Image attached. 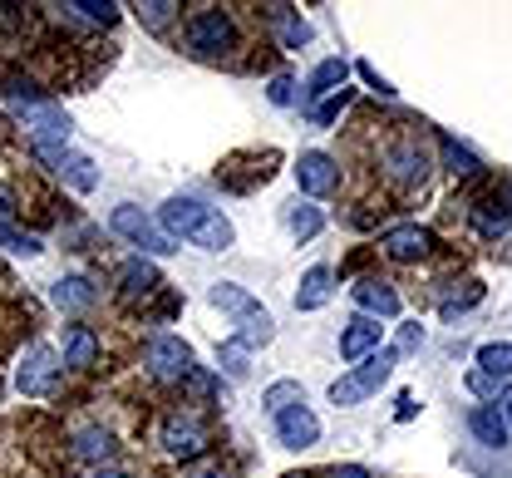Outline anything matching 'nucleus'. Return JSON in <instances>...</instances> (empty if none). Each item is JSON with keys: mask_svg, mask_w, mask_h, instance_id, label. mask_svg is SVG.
I'll return each mask as SVG.
<instances>
[{"mask_svg": "<svg viewBox=\"0 0 512 478\" xmlns=\"http://www.w3.org/2000/svg\"><path fill=\"white\" fill-rule=\"evenodd\" d=\"M35 35V10L25 5H0V55H20Z\"/></svg>", "mask_w": 512, "mask_h": 478, "instance_id": "18", "label": "nucleus"}, {"mask_svg": "<svg viewBox=\"0 0 512 478\" xmlns=\"http://www.w3.org/2000/svg\"><path fill=\"white\" fill-rule=\"evenodd\" d=\"M10 217H20V207H15V198H10V193L0 188V222L10 227Z\"/></svg>", "mask_w": 512, "mask_h": 478, "instance_id": "42", "label": "nucleus"}, {"mask_svg": "<svg viewBox=\"0 0 512 478\" xmlns=\"http://www.w3.org/2000/svg\"><path fill=\"white\" fill-rule=\"evenodd\" d=\"M325 478H370V469H360V464H340V469H330Z\"/></svg>", "mask_w": 512, "mask_h": 478, "instance_id": "43", "label": "nucleus"}, {"mask_svg": "<svg viewBox=\"0 0 512 478\" xmlns=\"http://www.w3.org/2000/svg\"><path fill=\"white\" fill-rule=\"evenodd\" d=\"M15 119H20V129L35 138L40 148H60L64 138H69V114H64L55 99H35V104H15Z\"/></svg>", "mask_w": 512, "mask_h": 478, "instance_id": "8", "label": "nucleus"}, {"mask_svg": "<svg viewBox=\"0 0 512 478\" xmlns=\"http://www.w3.org/2000/svg\"><path fill=\"white\" fill-rule=\"evenodd\" d=\"M109 227L119 232V237H128L133 247H143V252H153V257H168V252H178V242L143 212V207H133V203H124V207H114V217H109Z\"/></svg>", "mask_w": 512, "mask_h": 478, "instance_id": "6", "label": "nucleus"}, {"mask_svg": "<svg viewBox=\"0 0 512 478\" xmlns=\"http://www.w3.org/2000/svg\"><path fill=\"white\" fill-rule=\"evenodd\" d=\"M508 419H512V395H508Z\"/></svg>", "mask_w": 512, "mask_h": 478, "instance_id": "46", "label": "nucleus"}, {"mask_svg": "<svg viewBox=\"0 0 512 478\" xmlns=\"http://www.w3.org/2000/svg\"><path fill=\"white\" fill-rule=\"evenodd\" d=\"M380 336H384V326L375 316H355V321L340 331V360H350V365L370 360V355L380 350Z\"/></svg>", "mask_w": 512, "mask_h": 478, "instance_id": "14", "label": "nucleus"}, {"mask_svg": "<svg viewBox=\"0 0 512 478\" xmlns=\"http://www.w3.org/2000/svg\"><path fill=\"white\" fill-rule=\"evenodd\" d=\"M114 454H119V444H114V434H109V429L89 424V429H79V434H74V459H79V464H109Z\"/></svg>", "mask_w": 512, "mask_h": 478, "instance_id": "20", "label": "nucleus"}, {"mask_svg": "<svg viewBox=\"0 0 512 478\" xmlns=\"http://www.w3.org/2000/svg\"><path fill=\"white\" fill-rule=\"evenodd\" d=\"M478 370H488L493 380H508V375H512V341L478 345Z\"/></svg>", "mask_w": 512, "mask_h": 478, "instance_id": "30", "label": "nucleus"}, {"mask_svg": "<svg viewBox=\"0 0 512 478\" xmlns=\"http://www.w3.org/2000/svg\"><path fill=\"white\" fill-rule=\"evenodd\" d=\"M64 365H69V370L99 365V336H94L89 326H69V331H64Z\"/></svg>", "mask_w": 512, "mask_h": 478, "instance_id": "22", "label": "nucleus"}, {"mask_svg": "<svg viewBox=\"0 0 512 478\" xmlns=\"http://www.w3.org/2000/svg\"><path fill=\"white\" fill-rule=\"evenodd\" d=\"M380 252L389 262H424L434 252V232L419 227V222H404V227H389L380 237Z\"/></svg>", "mask_w": 512, "mask_h": 478, "instance_id": "12", "label": "nucleus"}, {"mask_svg": "<svg viewBox=\"0 0 512 478\" xmlns=\"http://www.w3.org/2000/svg\"><path fill=\"white\" fill-rule=\"evenodd\" d=\"M350 296H355V306H360V316H375V321H389V316H399V291L380 281V276H360L355 286H350Z\"/></svg>", "mask_w": 512, "mask_h": 478, "instance_id": "13", "label": "nucleus"}, {"mask_svg": "<svg viewBox=\"0 0 512 478\" xmlns=\"http://www.w3.org/2000/svg\"><path fill=\"white\" fill-rule=\"evenodd\" d=\"M355 69H360V79H365L370 89H380V94H389V79H380V69L370 65V60H360V65H355Z\"/></svg>", "mask_w": 512, "mask_h": 478, "instance_id": "41", "label": "nucleus"}, {"mask_svg": "<svg viewBox=\"0 0 512 478\" xmlns=\"http://www.w3.org/2000/svg\"><path fill=\"white\" fill-rule=\"evenodd\" d=\"M345 104H350V89H340V94H330V99H320L316 109H311V119H316V124H335V119L345 114Z\"/></svg>", "mask_w": 512, "mask_h": 478, "instance_id": "37", "label": "nucleus"}, {"mask_svg": "<svg viewBox=\"0 0 512 478\" xmlns=\"http://www.w3.org/2000/svg\"><path fill=\"white\" fill-rule=\"evenodd\" d=\"M212 306H217V311H227V316H237V336H232L237 345L256 350V345L271 341V316L256 306L242 286H232V281H217V286H212Z\"/></svg>", "mask_w": 512, "mask_h": 478, "instance_id": "4", "label": "nucleus"}, {"mask_svg": "<svg viewBox=\"0 0 512 478\" xmlns=\"http://www.w3.org/2000/svg\"><path fill=\"white\" fill-rule=\"evenodd\" d=\"M468 429H473V434H478L488 449H503V444H508V419L493 410V405H483V410L468 414Z\"/></svg>", "mask_w": 512, "mask_h": 478, "instance_id": "27", "label": "nucleus"}, {"mask_svg": "<svg viewBox=\"0 0 512 478\" xmlns=\"http://www.w3.org/2000/svg\"><path fill=\"white\" fill-rule=\"evenodd\" d=\"M183 45L197 60H227L237 50V25L222 5H207V10H192L188 25H183Z\"/></svg>", "mask_w": 512, "mask_h": 478, "instance_id": "3", "label": "nucleus"}, {"mask_svg": "<svg viewBox=\"0 0 512 478\" xmlns=\"http://www.w3.org/2000/svg\"><path fill=\"white\" fill-rule=\"evenodd\" d=\"M291 89H296V84H291V79H286V74H276V79H271V89H266V94H271V104H281V109H286V104H291V99H296V94H291Z\"/></svg>", "mask_w": 512, "mask_h": 478, "instance_id": "40", "label": "nucleus"}, {"mask_svg": "<svg viewBox=\"0 0 512 478\" xmlns=\"http://www.w3.org/2000/svg\"><path fill=\"white\" fill-rule=\"evenodd\" d=\"M478 301H483V281H463V291H448L444 301H439V311H444V321H453L458 311H468Z\"/></svg>", "mask_w": 512, "mask_h": 478, "instance_id": "32", "label": "nucleus"}, {"mask_svg": "<svg viewBox=\"0 0 512 478\" xmlns=\"http://www.w3.org/2000/svg\"><path fill=\"white\" fill-rule=\"evenodd\" d=\"M296 188H301L306 198H330V193L340 188V168H335V158L320 153V148L301 153V158H296Z\"/></svg>", "mask_w": 512, "mask_h": 478, "instance_id": "11", "label": "nucleus"}, {"mask_svg": "<svg viewBox=\"0 0 512 478\" xmlns=\"http://www.w3.org/2000/svg\"><path fill=\"white\" fill-rule=\"evenodd\" d=\"M64 20H84V25H99V30H114L119 25V5L114 0H69V5H55Z\"/></svg>", "mask_w": 512, "mask_h": 478, "instance_id": "21", "label": "nucleus"}, {"mask_svg": "<svg viewBox=\"0 0 512 478\" xmlns=\"http://www.w3.org/2000/svg\"><path fill=\"white\" fill-rule=\"evenodd\" d=\"M261 405L271 414H281V410H291V405H306V390H301V380H276V385L261 395Z\"/></svg>", "mask_w": 512, "mask_h": 478, "instance_id": "31", "label": "nucleus"}, {"mask_svg": "<svg viewBox=\"0 0 512 478\" xmlns=\"http://www.w3.org/2000/svg\"><path fill=\"white\" fill-rule=\"evenodd\" d=\"M119 291H124V301H153L158 291H163V272L153 267V262H143V257H133L119 267Z\"/></svg>", "mask_w": 512, "mask_h": 478, "instance_id": "16", "label": "nucleus"}, {"mask_svg": "<svg viewBox=\"0 0 512 478\" xmlns=\"http://www.w3.org/2000/svg\"><path fill=\"white\" fill-rule=\"evenodd\" d=\"M183 478H227V469L217 459H192L188 469H183Z\"/></svg>", "mask_w": 512, "mask_h": 478, "instance_id": "39", "label": "nucleus"}, {"mask_svg": "<svg viewBox=\"0 0 512 478\" xmlns=\"http://www.w3.org/2000/svg\"><path fill=\"white\" fill-rule=\"evenodd\" d=\"M50 296H55V306H60V311H89V306L99 301V291H94V281H89V276H60Z\"/></svg>", "mask_w": 512, "mask_h": 478, "instance_id": "23", "label": "nucleus"}, {"mask_svg": "<svg viewBox=\"0 0 512 478\" xmlns=\"http://www.w3.org/2000/svg\"><path fill=\"white\" fill-rule=\"evenodd\" d=\"M335 272L330 267H311V272L301 276V291H296V311H320L330 296H335Z\"/></svg>", "mask_w": 512, "mask_h": 478, "instance_id": "24", "label": "nucleus"}, {"mask_svg": "<svg viewBox=\"0 0 512 478\" xmlns=\"http://www.w3.org/2000/svg\"><path fill=\"white\" fill-rule=\"evenodd\" d=\"M345 74H350V65H345V60H320L316 74H311V79H306V89H301V94H306V104L316 109L320 99L340 94V89H345Z\"/></svg>", "mask_w": 512, "mask_h": 478, "instance_id": "19", "label": "nucleus"}, {"mask_svg": "<svg viewBox=\"0 0 512 478\" xmlns=\"http://www.w3.org/2000/svg\"><path fill=\"white\" fill-rule=\"evenodd\" d=\"M0 94H5L10 104H35V99H50V94L40 89V79H35V74H25V69H0Z\"/></svg>", "mask_w": 512, "mask_h": 478, "instance_id": "26", "label": "nucleus"}, {"mask_svg": "<svg viewBox=\"0 0 512 478\" xmlns=\"http://www.w3.org/2000/svg\"><path fill=\"white\" fill-rule=\"evenodd\" d=\"M247 355H252L247 345H237V341H222V350H217V365H222V370H227L232 380H242V375H247Z\"/></svg>", "mask_w": 512, "mask_h": 478, "instance_id": "34", "label": "nucleus"}, {"mask_svg": "<svg viewBox=\"0 0 512 478\" xmlns=\"http://www.w3.org/2000/svg\"><path fill=\"white\" fill-rule=\"evenodd\" d=\"M444 158H448V168H453L458 178H478V168H483V163H478L463 143H453V138H444Z\"/></svg>", "mask_w": 512, "mask_h": 478, "instance_id": "33", "label": "nucleus"}, {"mask_svg": "<svg viewBox=\"0 0 512 478\" xmlns=\"http://www.w3.org/2000/svg\"><path fill=\"white\" fill-rule=\"evenodd\" d=\"M158 439H163V449H168L173 459H202L207 444H212V429H207L197 414L178 410V414L163 419V434H158Z\"/></svg>", "mask_w": 512, "mask_h": 478, "instance_id": "9", "label": "nucleus"}, {"mask_svg": "<svg viewBox=\"0 0 512 478\" xmlns=\"http://www.w3.org/2000/svg\"><path fill=\"white\" fill-rule=\"evenodd\" d=\"M468 390H473L478 400H488V405L503 400V380H493L488 370H468Z\"/></svg>", "mask_w": 512, "mask_h": 478, "instance_id": "35", "label": "nucleus"}, {"mask_svg": "<svg viewBox=\"0 0 512 478\" xmlns=\"http://www.w3.org/2000/svg\"><path fill=\"white\" fill-rule=\"evenodd\" d=\"M266 20L281 30V45L286 50H301V45H311V25L291 10V5H266Z\"/></svg>", "mask_w": 512, "mask_h": 478, "instance_id": "25", "label": "nucleus"}, {"mask_svg": "<svg viewBox=\"0 0 512 478\" xmlns=\"http://www.w3.org/2000/svg\"><path fill=\"white\" fill-rule=\"evenodd\" d=\"M281 217H286V232H291L296 242H311V237H316L320 227H325V217H320V207L301 203V198H296V203H286V212H281Z\"/></svg>", "mask_w": 512, "mask_h": 478, "instance_id": "28", "label": "nucleus"}, {"mask_svg": "<svg viewBox=\"0 0 512 478\" xmlns=\"http://www.w3.org/2000/svg\"><path fill=\"white\" fill-rule=\"evenodd\" d=\"M178 0H143V5H133V15H138V25L143 30H153V35H163L173 20H178Z\"/></svg>", "mask_w": 512, "mask_h": 478, "instance_id": "29", "label": "nucleus"}, {"mask_svg": "<svg viewBox=\"0 0 512 478\" xmlns=\"http://www.w3.org/2000/svg\"><path fill=\"white\" fill-rule=\"evenodd\" d=\"M94 478H128V474H114V469H109V474H94Z\"/></svg>", "mask_w": 512, "mask_h": 478, "instance_id": "45", "label": "nucleus"}, {"mask_svg": "<svg viewBox=\"0 0 512 478\" xmlns=\"http://www.w3.org/2000/svg\"><path fill=\"white\" fill-rule=\"evenodd\" d=\"M276 419V439L286 444V449H311L320 439V419L306 405H291V410H281V414H271Z\"/></svg>", "mask_w": 512, "mask_h": 478, "instance_id": "15", "label": "nucleus"}, {"mask_svg": "<svg viewBox=\"0 0 512 478\" xmlns=\"http://www.w3.org/2000/svg\"><path fill=\"white\" fill-rule=\"evenodd\" d=\"M394 360H399L394 350H375L370 360H360L350 375H340V380L330 385V405H340V410H345V405H360V400H370L384 380L394 375Z\"/></svg>", "mask_w": 512, "mask_h": 478, "instance_id": "5", "label": "nucleus"}, {"mask_svg": "<svg viewBox=\"0 0 512 478\" xmlns=\"http://www.w3.org/2000/svg\"><path fill=\"white\" fill-rule=\"evenodd\" d=\"M419 345H424V326H419V321H404V326H399L394 355H409V350H419Z\"/></svg>", "mask_w": 512, "mask_h": 478, "instance_id": "38", "label": "nucleus"}, {"mask_svg": "<svg viewBox=\"0 0 512 478\" xmlns=\"http://www.w3.org/2000/svg\"><path fill=\"white\" fill-rule=\"evenodd\" d=\"M143 365H148V375L153 380H163V385H183L192 375V345L183 336H153L148 350H143Z\"/></svg>", "mask_w": 512, "mask_h": 478, "instance_id": "7", "label": "nucleus"}, {"mask_svg": "<svg viewBox=\"0 0 512 478\" xmlns=\"http://www.w3.org/2000/svg\"><path fill=\"white\" fill-rule=\"evenodd\" d=\"M399 419H414V395H399Z\"/></svg>", "mask_w": 512, "mask_h": 478, "instance_id": "44", "label": "nucleus"}, {"mask_svg": "<svg viewBox=\"0 0 512 478\" xmlns=\"http://www.w3.org/2000/svg\"><path fill=\"white\" fill-rule=\"evenodd\" d=\"M40 153L55 163V173H60L74 193H94V188H99V168H94L84 153H64V148H40Z\"/></svg>", "mask_w": 512, "mask_h": 478, "instance_id": "17", "label": "nucleus"}, {"mask_svg": "<svg viewBox=\"0 0 512 478\" xmlns=\"http://www.w3.org/2000/svg\"><path fill=\"white\" fill-rule=\"evenodd\" d=\"M0 247H10V252H20V257H35V252H40V237L15 232V227H5V222H0Z\"/></svg>", "mask_w": 512, "mask_h": 478, "instance_id": "36", "label": "nucleus"}, {"mask_svg": "<svg viewBox=\"0 0 512 478\" xmlns=\"http://www.w3.org/2000/svg\"><path fill=\"white\" fill-rule=\"evenodd\" d=\"M380 168H384V178H389L399 193H419V188L429 183V168H434L424 134H419V129H404V134H394L389 143H384Z\"/></svg>", "mask_w": 512, "mask_h": 478, "instance_id": "2", "label": "nucleus"}, {"mask_svg": "<svg viewBox=\"0 0 512 478\" xmlns=\"http://www.w3.org/2000/svg\"><path fill=\"white\" fill-rule=\"evenodd\" d=\"M158 227H163L168 237H188L192 247H202V252H227L232 237H237L232 222H227L217 207H202L197 198H168Z\"/></svg>", "mask_w": 512, "mask_h": 478, "instance_id": "1", "label": "nucleus"}, {"mask_svg": "<svg viewBox=\"0 0 512 478\" xmlns=\"http://www.w3.org/2000/svg\"><path fill=\"white\" fill-rule=\"evenodd\" d=\"M55 375H60V355H55L45 341H35L30 350H25L20 370H15V390L30 395V400H40V395L55 390Z\"/></svg>", "mask_w": 512, "mask_h": 478, "instance_id": "10", "label": "nucleus"}]
</instances>
